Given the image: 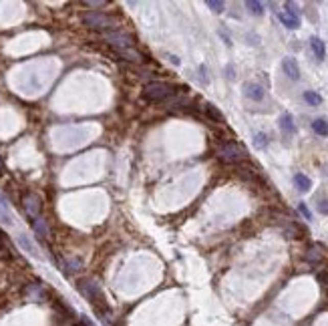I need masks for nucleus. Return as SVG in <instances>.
Returning <instances> with one entry per match:
<instances>
[{
    "mask_svg": "<svg viewBox=\"0 0 328 326\" xmlns=\"http://www.w3.org/2000/svg\"><path fill=\"white\" fill-rule=\"evenodd\" d=\"M18 244H20V246H22V248H25V250H27V252L31 254V256H38L36 248H34L33 244H31V240H29L27 236H20V238H18Z\"/></svg>",
    "mask_w": 328,
    "mask_h": 326,
    "instance_id": "f3484780",
    "label": "nucleus"
},
{
    "mask_svg": "<svg viewBox=\"0 0 328 326\" xmlns=\"http://www.w3.org/2000/svg\"><path fill=\"white\" fill-rule=\"evenodd\" d=\"M203 111H205V115L212 119V121H216V123H224L226 119H224V113L216 107V105H212V103H205L203 105Z\"/></svg>",
    "mask_w": 328,
    "mask_h": 326,
    "instance_id": "9d476101",
    "label": "nucleus"
},
{
    "mask_svg": "<svg viewBox=\"0 0 328 326\" xmlns=\"http://www.w3.org/2000/svg\"><path fill=\"white\" fill-rule=\"evenodd\" d=\"M280 20L288 29H298L300 27V16H298V10H296V6L292 2H286V10L280 12Z\"/></svg>",
    "mask_w": 328,
    "mask_h": 326,
    "instance_id": "423d86ee",
    "label": "nucleus"
},
{
    "mask_svg": "<svg viewBox=\"0 0 328 326\" xmlns=\"http://www.w3.org/2000/svg\"><path fill=\"white\" fill-rule=\"evenodd\" d=\"M254 143H256V147H264V145L268 143V139H266V135H264V133H258V135L254 137Z\"/></svg>",
    "mask_w": 328,
    "mask_h": 326,
    "instance_id": "4be33fe9",
    "label": "nucleus"
},
{
    "mask_svg": "<svg viewBox=\"0 0 328 326\" xmlns=\"http://www.w3.org/2000/svg\"><path fill=\"white\" fill-rule=\"evenodd\" d=\"M33 226H34L36 236H38L40 240H46V238H49V229H46V224H44V220H42V218H36Z\"/></svg>",
    "mask_w": 328,
    "mask_h": 326,
    "instance_id": "ddd939ff",
    "label": "nucleus"
},
{
    "mask_svg": "<svg viewBox=\"0 0 328 326\" xmlns=\"http://www.w3.org/2000/svg\"><path fill=\"white\" fill-rule=\"evenodd\" d=\"M246 6L250 8V12H252V14H262V12H264V4H262V2L248 0V2H246Z\"/></svg>",
    "mask_w": 328,
    "mask_h": 326,
    "instance_id": "6ab92c4d",
    "label": "nucleus"
},
{
    "mask_svg": "<svg viewBox=\"0 0 328 326\" xmlns=\"http://www.w3.org/2000/svg\"><path fill=\"white\" fill-rule=\"evenodd\" d=\"M304 99H306V103H310V105H314V107L322 103V97H320L318 93H314V91H306V93H304Z\"/></svg>",
    "mask_w": 328,
    "mask_h": 326,
    "instance_id": "a211bd4d",
    "label": "nucleus"
},
{
    "mask_svg": "<svg viewBox=\"0 0 328 326\" xmlns=\"http://www.w3.org/2000/svg\"><path fill=\"white\" fill-rule=\"evenodd\" d=\"M282 68H284V73L292 79V81H298L300 79V68H298V63H296L294 59H284V63H282Z\"/></svg>",
    "mask_w": 328,
    "mask_h": 326,
    "instance_id": "1a4fd4ad",
    "label": "nucleus"
},
{
    "mask_svg": "<svg viewBox=\"0 0 328 326\" xmlns=\"http://www.w3.org/2000/svg\"><path fill=\"white\" fill-rule=\"evenodd\" d=\"M22 207H25V212L36 220V218H40V209H42V199L36 196V194H25L22 196Z\"/></svg>",
    "mask_w": 328,
    "mask_h": 326,
    "instance_id": "39448f33",
    "label": "nucleus"
},
{
    "mask_svg": "<svg viewBox=\"0 0 328 326\" xmlns=\"http://www.w3.org/2000/svg\"><path fill=\"white\" fill-rule=\"evenodd\" d=\"M294 183H296V188H298L300 192H308V190H310V185H312V183H310V179H308L304 173H296V175H294Z\"/></svg>",
    "mask_w": 328,
    "mask_h": 326,
    "instance_id": "4468645a",
    "label": "nucleus"
},
{
    "mask_svg": "<svg viewBox=\"0 0 328 326\" xmlns=\"http://www.w3.org/2000/svg\"><path fill=\"white\" fill-rule=\"evenodd\" d=\"M83 25L89 27V29H95V31H117L119 29V20H115L113 16H107L103 12H87L83 14Z\"/></svg>",
    "mask_w": 328,
    "mask_h": 326,
    "instance_id": "7ed1b4c3",
    "label": "nucleus"
},
{
    "mask_svg": "<svg viewBox=\"0 0 328 326\" xmlns=\"http://www.w3.org/2000/svg\"><path fill=\"white\" fill-rule=\"evenodd\" d=\"M280 129L284 131L286 135H292V133H296L294 119H292V115H290V113H284V115L280 117Z\"/></svg>",
    "mask_w": 328,
    "mask_h": 326,
    "instance_id": "f8f14e48",
    "label": "nucleus"
},
{
    "mask_svg": "<svg viewBox=\"0 0 328 326\" xmlns=\"http://www.w3.org/2000/svg\"><path fill=\"white\" fill-rule=\"evenodd\" d=\"M298 209H300V214H302L306 220H310V218H312V216H310V209H308L304 203H300V205H298Z\"/></svg>",
    "mask_w": 328,
    "mask_h": 326,
    "instance_id": "393cba45",
    "label": "nucleus"
},
{
    "mask_svg": "<svg viewBox=\"0 0 328 326\" xmlns=\"http://www.w3.org/2000/svg\"><path fill=\"white\" fill-rule=\"evenodd\" d=\"M2 171H4V163H2V157H0V175H2Z\"/></svg>",
    "mask_w": 328,
    "mask_h": 326,
    "instance_id": "a878e982",
    "label": "nucleus"
},
{
    "mask_svg": "<svg viewBox=\"0 0 328 326\" xmlns=\"http://www.w3.org/2000/svg\"><path fill=\"white\" fill-rule=\"evenodd\" d=\"M312 129L316 135H322V137H326L328 135V121L326 119H316L314 123H312Z\"/></svg>",
    "mask_w": 328,
    "mask_h": 326,
    "instance_id": "dca6fc26",
    "label": "nucleus"
},
{
    "mask_svg": "<svg viewBox=\"0 0 328 326\" xmlns=\"http://www.w3.org/2000/svg\"><path fill=\"white\" fill-rule=\"evenodd\" d=\"M207 6H209L214 12H222V10H224V2H218V0H207Z\"/></svg>",
    "mask_w": 328,
    "mask_h": 326,
    "instance_id": "412c9836",
    "label": "nucleus"
},
{
    "mask_svg": "<svg viewBox=\"0 0 328 326\" xmlns=\"http://www.w3.org/2000/svg\"><path fill=\"white\" fill-rule=\"evenodd\" d=\"M244 91H246V97L252 99V101H262L264 99V89L258 83H246Z\"/></svg>",
    "mask_w": 328,
    "mask_h": 326,
    "instance_id": "6e6552de",
    "label": "nucleus"
},
{
    "mask_svg": "<svg viewBox=\"0 0 328 326\" xmlns=\"http://www.w3.org/2000/svg\"><path fill=\"white\" fill-rule=\"evenodd\" d=\"M171 95H173V87L163 81H151L143 87V99L149 103H161Z\"/></svg>",
    "mask_w": 328,
    "mask_h": 326,
    "instance_id": "f03ea898",
    "label": "nucleus"
},
{
    "mask_svg": "<svg viewBox=\"0 0 328 326\" xmlns=\"http://www.w3.org/2000/svg\"><path fill=\"white\" fill-rule=\"evenodd\" d=\"M218 157L222 159V161H228V163H240L246 159V149L244 147H240L238 143H224L220 149H218Z\"/></svg>",
    "mask_w": 328,
    "mask_h": 326,
    "instance_id": "20e7f679",
    "label": "nucleus"
},
{
    "mask_svg": "<svg viewBox=\"0 0 328 326\" xmlns=\"http://www.w3.org/2000/svg\"><path fill=\"white\" fill-rule=\"evenodd\" d=\"M10 252H12V248L6 240V234H2V229H0V258H10L12 256Z\"/></svg>",
    "mask_w": 328,
    "mask_h": 326,
    "instance_id": "2eb2a0df",
    "label": "nucleus"
},
{
    "mask_svg": "<svg viewBox=\"0 0 328 326\" xmlns=\"http://www.w3.org/2000/svg\"><path fill=\"white\" fill-rule=\"evenodd\" d=\"M107 42H111V44H115L117 49H131L133 44V38L129 34H121V33H109L107 36Z\"/></svg>",
    "mask_w": 328,
    "mask_h": 326,
    "instance_id": "0eeeda50",
    "label": "nucleus"
},
{
    "mask_svg": "<svg viewBox=\"0 0 328 326\" xmlns=\"http://www.w3.org/2000/svg\"><path fill=\"white\" fill-rule=\"evenodd\" d=\"M316 280H318L322 286H326L328 288V272H324V270H322V272H318V274H316Z\"/></svg>",
    "mask_w": 328,
    "mask_h": 326,
    "instance_id": "5701e85b",
    "label": "nucleus"
},
{
    "mask_svg": "<svg viewBox=\"0 0 328 326\" xmlns=\"http://www.w3.org/2000/svg\"><path fill=\"white\" fill-rule=\"evenodd\" d=\"M310 49H312V53L316 55V59H318V61H322V59H324L326 49H324V42H322L318 36H312V38H310Z\"/></svg>",
    "mask_w": 328,
    "mask_h": 326,
    "instance_id": "9b49d317",
    "label": "nucleus"
},
{
    "mask_svg": "<svg viewBox=\"0 0 328 326\" xmlns=\"http://www.w3.org/2000/svg\"><path fill=\"white\" fill-rule=\"evenodd\" d=\"M306 258L310 262H314V260H320L322 258V252H320V248L318 246H312L310 250H308V254H306Z\"/></svg>",
    "mask_w": 328,
    "mask_h": 326,
    "instance_id": "aec40b11",
    "label": "nucleus"
},
{
    "mask_svg": "<svg viewBox=\"0 0 328 326\" xmlns=\"http://www.w3.org/2000/svg\"><path fill=\"white\" fill-rule=\"evenodd\" d=\"M77 288H79V292L83 294V296L95 306V310H97V314L101 316V320H103L105 324L111 326V308L107 306L105 294L99 288L97 282L91 280V278H83V280L77 282Z\"/></svg>",
    "mask_w": 328,
    "mask_h": 326,
    "instance_id": "f257e3e1",
    "label": "nucleus"
},
{
    "mask_svg": "<svg viewBox=\"0 0 328 326\" xmlns=\"http://www.w3.org/2000/svg\"><path fill=\"white\" fill-rule=\"evenodd\" d=\"M318 212L328 216V199H320V201H318Z\"/></svg>",
    "mask_w": 328,
    "mask_h": 326,
    "instance_id": "b1692460",
    "label": "nucleus"
}]
</instances>
